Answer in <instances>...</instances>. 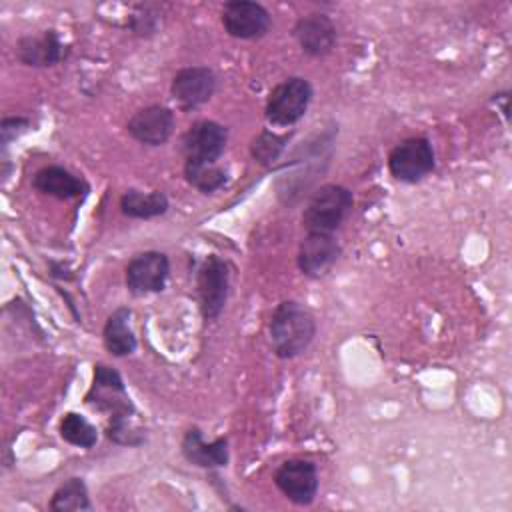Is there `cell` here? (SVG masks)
Masks as SVG:
<instances>
[{"mask_svg": "<svg viewBox=\"0 0 512 512\" xmlns=\"http://www.w3.org/2000/svg\"><path fill=\"white\" fill-rule=\"evenodd\" d=\"M170 274V262L164 252L146 250L136 254L126 266V286L132 294H152L166 286Z\"/></svg>", "mask_w": 512, "mask_h": 512, "instance_id": "obj_10", "label": "cell"}, {"mask_svg": "<svg viewBox=\"0 0 512 512\" xmlns=\"http://www.w3.org/2000/svg\"><path fill=\"white\" fill-rule=\"evenodd\" d=\"M352 204L354 196L346 186L324 184L308 200L302 214V226L306 228V232L332 234L344 222V218L352 210Z\"/></svg>", "mask_w": 512, "mask_h": 512, "instance_id": "obj_3", "label": "cell"}, {"mask_svg": "<svg viewBox=\"0 0 512 512\" xmlns=\"http://www.w3.org/2000/svg\"><path fill=\"white\" fill-rule=\"evenodd\" d=\"M312 86L302 76H290L276 84L266 100V118L274 126H292L308 110Z\"/></svg>", "mask_w": 512, "mask_h": 512, "instance_id": "obj_4", "label": "cell"}, {"mask_svg": "<svg viewBox=\"0 0 512 512\" xmlns=\"http://www.w3.org/2000/svg\"><path fill=\"white\" fill-rule=\"evenodd\" d=\"M120 210L128 218H138V220H148L166 214L168 210V198L164 192H140L136 188L126 190L120 196Z\"/></svg>", "mask_w": 512, "mask_h": 512, "instance_id": "obj_19", "label": "cell"}, {"mask_svg": "<svg viewBox=\"0 0 512 512\" xmlns=\"http://www.w3.org/2000/svg\"><path fill=\"white\" fill-rule=\"evenodd\" d=\"M288 136H280L274 134L270 130H262L250 144V154L256 162H260L262 166H270L272 162L278 160V156L282 154L284 146H286Z\"/></svg>", "mask_w": 512, "mask_h": 512, "instance_id": "obj_23", "label": "cell"}, {"mask_svg": "<svg viewBox=\"0 0 512 512\" xmlns=\"http://www.w3.org/2000/svg\"><path fill=\"white\" fill-rule=\"evenodd\" d=\"M272 18L268 10L250 0H234L222 6V26L232 38L256 40L270 30Z\"/></svg>", "mask_w": 512, "mask_h": 512, "instance_id": "obj_9", "label": "cell"}, {"mask_svg": "<svg viewBox=\"0 0 512 512\" xmlns=\"http://www.w3.org/2000/svg\"><path fill=\"white\" fill-rule=\"evenodd\" d=\"M316 336V320L308 308L294 300L280 302L270 318V342L278 358L302 354Z\"/></svg>", "mask_w": 512, "mask_h": 512, "instance_id": "obj_2", "label": "cell"}, {"mask_svg": "<svg viewBox=\"0 0 512 512\" xmlns=\"http://www.w3.org/2000/svg\"><path fill=\"white\" fill-rule=\"evenodd\" d=\"M86 402L110 414L106 436L112 442L122 446H138L144 442L142 432L132 424V416L136 414V408L126 392L124 380L118 374V370L106 364H96L94 380L86 394Z\"/></svg>", "mask_w": 512, "mask_h": 512, "instance_id": "obj_1", "label": "cell"}, {"mask_svg": "<svg viewBox=\"0 0 512 512\" xmlns=\"http://www.w3.org/2000/svg\"><path fill=\"white\" fill-rule=\"evenodd\" d=\"M228 142V130L214 120H200L188 128L182 136L184 162L192 164H216L224 154Z\"/></svg>", "mask_w": 512, "mask_h": 512, "instance_id": "obj_6", "label": "cell"}, {"mask_svg": "<svg viewBox=\"0 0 512 512\" xmlns=\"http://www.w3.org/2000/svg\"><path fill=\"white\" fill-rule=\"evenodd\" d=\"M32 186L38 192L54 196L58 200L78 198V196L88 192V184L84 182V178L72 174L70 170H66L62 166H44V168H40L32 178Z\"/></svg>", "mask_w": 512, "mask_h": 512, "instance_id": "obj_17", "label": "cell"}, {"mask_svg": "<svg viewBox=\"0 0 512 512\" xmlns=\"http://www.w3.org/2000/svg\"><path fill=\"white\" fill-rule=\"evenodd\" d=\"M18 60L32 68H46L66 58V48L56 30H44L36 36H22L16 46Z\"/></svg>", "mask_w": 512, "mask_h": 512, "instance_id": "obj_15", "label": "cell"}, {"mask_svg": "<svg viewBox=\"0 0 512 512\" xmlns=\"http://www.w3.org/2000/svg\"><path fill=\"white\" fill-rule=\"evenodd\" d=\"M180 448L184 458L194 466L222 468L228 464V440L216 438L212 442H204L202 432L196 426L186 430Z\"/></svg>", "mask_w": 512, "mask_h": 512, "instance_id": "obj_16", "label": "cell"}, {"mask_svg": "<svg viewBox=\"0 0 512 512\" xmlns=\"http://www.w3.org/2000/svg\"><path fill=\"white\" fill-rule=\"evenodd\" d=\"M216 90V74L208 66L182 68L174 78L170 92L184 110L206 104Z\"/></svg>", "mask_w": 512, "mask_h": 512, "instance_id": "obj_11", "label": "cell"}, {"mask_svg": "<svg viewBox=\"0 0 512 512\" xmlns=\"http://www.w3.org/2000/svg\"><path fill=\"white\" fill-rule=\"evenodd\" d=\"M60 436L68 444L80 446V448H92L98 442L96 428L76 412L64 414V418L60 420Z\"/></svg>", "mask_w": 512, "mask_h": 512, "instance_id": "obj_22", "label": "cell"}, {"mask_svg": "<svg viewBox=\"0 0 512 512\" xmlns=\"http://www.w3.org/2000/svg\"><path fill=\"white\" fill-rule=\"evenodd\" d=\"M228 264L218 256H208L196 276L198 298H200V312L204 320H214L224 310L228 298Z\"/></svg>", "mask_w": 512, "mask_h": 512, "instance_id": "obj_7", "label": "cell"}, {"mask_svg": "<svg viewBox=\"0 0 512 512\" xmlns=\"http://www.w3.org/2000/svg\"><path fill=\"white\" fill-rule=\"evenodd\" d=\"M340 256V244L334 234L326 232H306L298 246V268L304 276L318 278L324 276Z\"/></svg>", "mask_w": 512, "mask_h": 512, "instance_id": "obj_12", "label": "cell"}, {"mask_svg": "<svg viewBox=\"0 0 512 512\" xmlns=\"http://www.w3.org/2000/svg\"><path fill=\"white\" fill-rule=\"evenodd\" d=\"M294 38L304 54L320 58L336 46V26L326 14H306L294 24Z\"/></svg>", "mask_w": 512, "mask_h": 512, "instance_id": "obj_14", "label": "cell"}, {"mask_svg": "<svg viewBox=\"0 0 512 512\" xmlns=\"http://www.w3.org/2000/svg\"><path fill=\"white\" fill-rule=\"evenodd\" d=\"M130 310L128 308H116L102 330V340H104V348L112 354V356H128L136 350V336L130 328Z\"/></svg>", "mask_w": 512, "mask_h": 512, "instance_id": "obj_18", "label": "cell"}, {"mask_svg": "<svg viewBox=\"0 0 512 512\" xmlns=\"http://www.w3.org/2000/svg\"><path fill=\"white\" fill-rule=\"evenodd\" d=\"M174 126H176L174 112L166 106L152 104L134 112L126 124V130L140 144L160 146L172 136Z\"/></svg>", "mask_w": 512, "mask_h": 512, "instance_id": "obj_13", "label": "cell"}, {"mask_svg": "<svg viewBox=\"0 0 512 512\" xmlns=\"http://www.w3.org/2000/svg\"><path fill=\"white\" fill-rule=\"evenodd\" d=\"M30 126L28 118L22 116H12V118H4L0 122V134H2V146L6 148L18 134H22L26 128Z\"/></svg>", "mask_w": 512, "mask_h": 512, "instance_id": "obj_24", "label": "cell"}, {"mask_svg": "<svg viewBox=\"0 0 512 512\" xmlns=\"http://www.w3.org/2000/svg\"><path fill=\"white\" fill-rule=\"evenodd\" d=\"M50 510L54 512H72V510H92L88 488L82 478H68L56 488L50 500Z\"/></svg>", "mask_w": 512, "mask_h": 512, "instance_id": "obj_20", "label": "cell"}, {"mask_svg": "<svg viewBox=\"0 0 512 512\" xmlns=\"http://www.w3.org/2000/svg\"><path fill=\"white\" fill-rule=\"evenodd\" d=\"M184 178L190 186L204 194H212L226 184V172L216 164L184 162Z\"/></svg>", "mask_w": 512, "mask_h": 512, "instance_id": "obj_21", "label": "cell"}, {"mask_svg": "<svg viewBox=\"0 0 512 512\" xmlns=\"http://www.w3.org/2000/svg\"><path fill=\"white\" fill-rule=\"evenodd\" d=\"M434 150L428 138L414 136L396 144L388 154V170L400 182H420L434 170Z\"/></svg>", "mask_w": 512, "mask_h": 512, "instance_id": "obj_5", "label": "cell"}, {"mask_svg": "<svg viewBox=\"0 0 512 512\" xmlns=\"http://www.w3.org/2000/svg\"><path fill=\"white\" fill-rule=\"evenodd\" d=\"M274 484L290 502L298 506H308L318 492L316 464L304 458L286 460L274 472Z\"/></svg>", "mask_w": 512, "mask_h": 512, "instance_id": "obj_8", "label": "cell"}]
</instances>
